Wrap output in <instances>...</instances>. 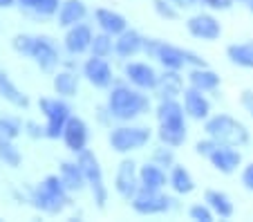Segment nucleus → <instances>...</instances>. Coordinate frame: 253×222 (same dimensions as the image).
<instances>
[{
	"mask_svg": "<svg viewBox=\"0 0 253 222\" xmlns=\"http://www.w3.org/2000/svg\"><path fill=\"white\" fill-rule=\"evenodd\" d=\"M105 106L117 124H130V121H137L139 117L148 115L153 110V99L146 90L130 86L124 79V81L112 83V88L108 90Z\"/></svg>",
	"mask_w": 253,
	"mask_h": 222,
	"instance_id": "nucleus-1",
	"label": "nucleus"
},
{
	"mask_svg": "<svg viewBox=\"0 0 253 222\" xmlns=\"http://www.w3.org/2000/svg\"><path fill=\"white\" fill-rule=\"evenodd\" d=\"M27 202L43 216H61L72 204V193L61 175H45L36 186H27Z\"/></svg>",
	"mask_w": 253,
	"mask_h": 222,
	"instance_id": "nucleus-2",
	"label": "nucleus"
},
{
	"mask_svg": "<svg viewBox=\"0 0 253 222\" xmlns=\"http://www.w3.org/2000/svg\"><path fill=\"white\" fill-rule=\"evenodd\" d=\"M143 54L153 61H157L164 70H179L197 68V65H209L197 52L188 47H179L162 39H146L143 41Z\"/></svg>",
	"mask_w": 253,
	"mask_h": 222,
	"instance_id": "nucleus-3",
	"label": "nucleus"
},
{
	"mask_svg": "<svg viewBox=\"0 0 253 222\" xmlns=\"http://www.w3.org/2000/svg\"><path fill=\"white\" fill-rule=\"evenodd\" d=\"M204 135L213 137L215 141L226 146H247L251 141V131L247 128V124L240 119H235L233 115H226V112H217V115H211L204 121Z\"/></svg>",
	"mask_w": 253,
	"mask_h": 222,
	"instance_id": "nucleus-4",
	"label": "nucleus"
},
{
	"mask_svg": "<svg viewBox=\"0 0 253 222\" xmlns=\"http://www.w3.org/2000/svg\"><path fill=\"white\" fill-rule=\"evenodd\" d=\"M150 141H153V131H150L148 126H139L134 121L112 126L110 133H108V144L119 155H130L134 150H141Z\"/></svg>",
	"mask_w": 253,
	"mask_h": 222,
	"instance_id": "nucleus-5",
	"label": "nucleus"
},
{
	"mask_svg": "<svg viewBox=\"0 0 253 222\" xmlns=\"http://www.w3.org/2000/svg\"><path fill=\"white\" fill-rule=\"evenodd\" d=\"M77 162L83 169V173H85L87 188H90L92 200H94V207L99 209V211H105V207H108V198H110V191H108V186H105L103 166H101L99 157L94 155V150L85 148L77 155Z\"/></svg>",
	"mask_w": 253,
	"mask_h": 222,
	"instance_id": "nucleus-6",
	"label": "nucleus"
},
{
	"mask_svg": "<svg viewBox=\"0 0 253 222\" xmlns=\"http://www.w3.org/2000/svg\"><path fill=\"white\" fill-rule=\"evenodd\" d=\"M39 110L45 117V139H61L63 128H65L67 119L72 112L67 99L63 97H41L39 99Z\"/></svg>",
	"mask_w": 253,
	"mask_h": 222,
	"instance_id": "nucleus-7",
	"label": "nucleus"
},
{
	"mask_svg": "<svg viewBox=\"0 0 253 222\" xmlns=\"http://www.w3.org/2000/svg\"><path fill=\"white\" fill-rule=\"evenodd\" d=\"M29 58H32V61L36 63V68L45 74H54L63 63L58 43L52 39V36H45V34H39L34 39V47H32Z\"/></svg>",
	"mask_w": 253,
	"mask_h": 222,
	"instance_id": "nucleus-8",
	"label": "nucleus"
},
{
	"mask_svg": "<svg viewBox=\"0 0 253 222\" xmlns=\"http://www.w3.org/2000/svg\"><path fill=\"white\" fill-rule=\"evenodd\" d=\"M130 207L137 216H164L175 207V200L166 195L164 191H148L139 188L137 195L130 200Z\"/></svg>",
	"mask_w": 253,
	"mask_h": 222,
	"instance_id": "nucleus-9",
	"label": "nucleus"
},
{
	"mask_svg": "<svg viewBox=\"0 0 253 222\" xmlns=\"http://www.w3.org/2000/svg\"><path fill=\"white\" fill-rule=\"evenodd\" d=\"M112 188H115V193L119 195V198H124L126 202H130V200L137 195L141 184H139V164L132 157H124V160L117 164Z\"/></svg>",
	"mask_w": 253,
	"mask_h": 222,
	"instance_id": "nucleus-10",
	"label": "nucleus"
},
{
	"mask_svg": "<svg viewBox=\"0 0 253 222\" xmlns=\"http://www.w3.org/2000/svg\"><path fill=\"white\" fill-rule=\"evenodd\" d=\"M186 32L197 41L204 43H215L222 36V23L213 11H197L186 20Z\"/></svg>",
	"mask_w": 253,
	"mask_h": 222,
	"instance_id": "nucleus-11",
	"label": "nucleus"
},
{
	"mask_svg": "<svg viewBox=\"0 0 253 222\" xmlns=\"http://www.w3.org/2000/svg\"><path fill=\"white\" fill-rule=\"evenodd\" d=\"M81 74L96 90H110L112 83L117 81L110 61H108V58H101V56H92V54H90V58H85V63H83Z\"/></svg>",
	"mask_w": 253,
	"mask_h": 222,
	"instance_id": "nucleus-12",
	"label": "nucleus"
},
{
	"mask_svg": "<svg viewBox=\"0 0 253 222\" xmlns=\"http://www.w3.org/2000/svg\"><path fill=\"white\" fill-rule=\"evenodd\" d=\"M124 79L130 86L139 88V90L153 92L157 88L159 81V72L155 70L153 63L146 61H126L124 63Z\"/></svg>",
	"mask_w": 253,
	"mask_h": 222,
	"instance_id": "nucleus-13",
	"label": "nucleus"
},
{
	"mask_svg": "<svg viewBox=\"0 0 253 222\" xmlns=\"http://www.w3.org/2000/svg\"><path fill=\"white\" fill-rule=\"evenodd\" d=\"M94 27L90 23H77L72 27L65 29V36H63V49H65L70 56H83V54L90 52L92 39H94Z\"/></svg>",
	"mask_w": 253,
	"mask_h": 222,
	"instance_id": "nucleus-14",
	"label": "nucleus"
},
{
	"mask_svg": "<svg viewBox=\"0 0 253 222\" xmlns=\"http://www.w3.org/2000/svg\"><path fill=\"white\" fill-rule=\"evenodd\" d=\"M61 141L65 144V148L74 155H79L81 150H85L87 141H90V126H87V121L79 115H72L70 119H67L65 128H63Z\"/></svg>",
	"mask_w": 253,
	"mask_h": 222,
	"instance_id": "nucleus-15",
	"label": "nucleus"
},
{
	"mask_svg": "<svg viewBox=\"0 0 253 222\" xmlns=\"http://www.w3.org/2000/svg\"><path fill=\"white\" fill-rule=\"evenodd\" d=\"M182 103H184V110H186L188 119H193V121H206L213 115V103H211V99L206 97V92L197 90V88L188 86L186 90H184Z\"/></svg>",
	"mask_w": 253,
	"mask_h": 222,
	"instance_id": "nucleus-16",
	"label": "nucleus"
},
{
	"mask_svg": "<svg viewBox=\"0 0 253 222\" xmlns=\"http://www.w3.org/2000/svg\"><path fill=\"white\" fill-rule=\"evenodd\" d=\"M186 88L188 81L179 70H164V72H159V81L153 94L157 99H179Z\"/></svg>",
	"mask_w": 253,
	"mask_h": 222,
	"instance_id": "nucleus-17",
	"label": "nucleus"
},
{
	"mask_svg": "<svg viewBox=\"0 0 253 222\" xmlns=\"http://www.w3.org/2000/svg\"><path fill=\"white\" fill-rule=\"evenodd\" d=\"M211 166L222 175H233L235 171L242 166V153L238 150V146H226L220 144L217 148L211 153L209 157Z\"/></svg>",
	"mask_w": 253,
	"mask_h": 222,
	"instance_id": "nucleus-18",
	"label": "nucleus"
},
{
	"mask_svg": "<svg viewBox=\"0 0 253 222\" xmlns=\"http://www.w3.org/2000/svg\"><path fill=\"white\" fill-rule=\"evenodd\" d=\"M81 77L79 70H70V68H58L52 74V90L56 97L63 99H72L79 94V88H81Z\"/></svg>",
	"mask_w": 253,
	"mask_h": 222,
	"instance_id": "nucleus-19",
	"label": "nucleus"
},
{
	"mask_svg": "<svg viewBox=\"0 0 253 222\" xmlns=\"http://www.w3.org/2000/svg\"><path fill=\"white\" fill-rule=\"evenodd\" d=\"M143 41H146V36H141V32L128 27L119 36H115V56L121 61H130L143 52Z\"/></svg>",
	"mask_w": 253,
	"mask_h": 222,
	"instance_id": "nucleus-20",
	"label": "nucleus"
},
{
	"mask_svg": "<svg viewBox=\"0 0 253 222\" xmlns=\"http://www.w3.org/2000/svg\"><path fill=\"white\" fill-rule=\"evenodd\" d=\"M155 117H157V124L164 126H186L188 119L179 99H159V103L155 106Z\"/></svg>",
	"mask_w": 253,
	"mask_h": 222,
	"instance_id": "nucleus-21",
	"label": "nucleus"
},
{
	"mask_svg": "<svg viewBox=\"0 0 253 222\" xmlns=\"http://www.w3.org/2000/svg\"><path fill=\"white\" fill-rule=\"evenodd\" d=\"M94 25L99 27V32H105V34L110 36H119L121 32H126V29L130 27L128 25V18H126L124 14H119V11L110 9V7H99V9H94Z\"/></svg>",
	"mask_w": 253,
	"mask_h": 222,
	"instance_id": "nucleus-22",
	"label": "nucleus"
},
{
	"mask_svg": "<svg viewBox=\"0 0 253 222\" xmlns=\"http://www.w3.org/2000/svg\"><path fill=\"white\" fill-rule=\"evenodd\" d=\"M186 81L191 88H197V90L206 92H217L222 86V77L215 70H211L209 65H197V68H188V74H186Z\"/></svg>",
	"mask_w": 253,
	"mask_h": 222,
	"instance_id": "nucleus-23",
	"label": "nucleus"
},
{
	"mask_svg": "<svg viewBox=\"0 0 253 222\" xmlns=\"http://www.w3.org/2000/svg\"><path fill=\"white\" fill-rule=\"evenodd\" d=\"M139 184L148 191H164L168 186V171L164 166L155 164L153 160L139 166Z\"/></svg>",
	"mask_w": 253,
	"mask_h": 222,
	"instance_id": "nucleus-24",
	"label": "nucleus"
},
{
	"mask_svg": "<svg viewBox=\"0 0 253 222\" xmlns=\"http://www.w3.org/2000/svg\"><path fill=\"white\" fill-rule=\"evenodd\" d=\"M58 175H61L63 184L67 186V191H70L72 195H74V193H81L83 188H87L85 173H83V169L79 166L77 160L61 162V166H58Z\"/></svg>",
	"mask_w": 253,
	"mask_h": 222,
	"instance_id": "nucleus-25",
	"label": "nucleus"
},
{
	"mask_svg": "<svg viewBox=\"0 0 253 222\" xmlns=\"http://www.w3.org/2000/svg\"><path fill=\"white\" fill-rule=\"evenodd\" d=\"M87 14H90V9H87V5L83 0H63L61 9L56 14V23H58V27L67 29L72 25L83 23L87 18Z\"/></svg>",
	"mask_w": 253,
	"mask_h": 222,
	"instance_id": "nucleus-26",
	"label": "nucleus"
},
{
	"mask_svg": "<svg viewBox=\"0 0 253 222\" xmlns=\"http://www.w3.org/2000/svg\"><path fill=\"white\" fill-rule=\"evenodd\" d=\"M204 202L211 207L215 218H220V220H229L235 213V204H233V200H231V195L220 191V188H206Z\"/></svg>",
	"mask_w": 253,
	"mask_h": 222,
	"instance_id": "nucleus-27",
	"label": "nucleus"
},
{
	"mask_svg": "<svg viewBox=\"0 0 253 222\" xmlns=\"http://www.w3.org/2000/svg\"><path fill=\"white\" fill-rule=\"evenodd\" d=\"M168 186L175 195H191L195 191V178L184 164H175L168 171Z\"/></svg>",
	"mask_w": 253,
	"mask_h": 222,
	"instance_id": "nucleus-28",
	"label": "nucleus"
},
{
	"mask_svg": "<svg viewBox=\"0 0 253 222\" xmlns=\"http://www.w3.org/2000/svg\"><path fill=\"white\" fill-rule=\"evenodd\" d=\"M0 97L5 99L9 106L18 108V110H27L29 108V97L9 79L5 70H0Z\"/></svg>",
	"mask_w": 253,
	"mask_h": 222,
	"instance_id": "nucleus-29",
	"label": "nucleus"
},
{
	"mask_svg": "<svg viewBox=\"0 0 253 222\" xmlns=\"http://www.w3.org/2000/svg\"><path fill=\"white\" fill-rule=\"evenodd\" d=\"M226 58L233 63L235 68L253 70V39L240 41V43H231L226 47Z\"/></svg>",
	"mask_w": 253,
	"mask_h": 222,
	"instance_id": "nucleus-30",
	"label": "nucleus"
},
{
	"mask_svg": "<svg viewBox=\"0 0 253 222\" xmlns=\"http://www.w3.org/2000/svg\"><path fill=\"white\" fill-rule=\"evenodd\" d=\"M157 139L170 148H182L188 139V126H164L157 124Z\"/></svg>",
	"mask_w": 253,
	"mask_h": 222,
	"instance_id": "nucleus-31",
	"label": "nucleus"
},
{
	"mask_svg": "<svg viewBox=\"0 0 253 222\" xmlns=\"http://www.w3.org/2000/svg\"><path fill=\"white\" fill-rule=\"evenodd\" d=\"M90 54L101 58H110L115 54V36L105 34V32H96L90 45Z\"/></svg>",
	"mask_w": 253,
	"mask_h": 222,
	"instance_id": "nucleus-32",
	"label": "nucleus"
},
{
	"mask_svg": "<svg viewBox=\"0 0 253 222\" xmlns=\"http://www.w3.org/2000/svg\"><path fill=\"white\" fill-rule=\"evenodd\" d=\"M0 162L7 169H18L23 164V153L14 144V139H0Z\"/></svg>",
	"mask_w": 253,
	"mask_h": 222,
	"instance_id": "nucleus-33",
	"label": "nucleus"
},
{
	"mask_svg": "<svg viewBox=\"0 0 253 222\" xmlns=\"http://www.w3.org/2000/svg\"><path fill=\"white\" fill-rule=\"evenodd\" d=\"M23 135V121L16 117H0V139H18Z\"/></svg>",
	"mask_w": 253,
	"mask_h": 222,
	"instance_id": "nucleus-34",
	"label": "nucleus"
},
{
	"mask_svg": "<svg viewBox=\"0 0 253 222\" xmlns=\"http://www.w3.org/2000/svg\"><path fill=\"white\" fill-rule=\"evenodd\" d=\"M150 160H153L155 164L164 166L166 171H170L172 166L177 164V162H175V148H170V146H166V144H159L157 148H153Z\"/></svg>",
	"mask_w": 253,
	"mask_h": 222,
	"instance_id": "nucleus-35",
	"label": "nucleus"
},
{
	"mask_svg": "<svg viewBox=\"0 0 253 222\" xmlns=\"http://www.w3.org/2000/svg\"><path fill=\"white\" fill-rule=\"evenodd\" d=\"M153 11L166 23L179 20V14H182V9H177L170 0H153Z\"/></svg>",
	"mask_w": 253,
	"mask_h": 222,
	"instance_id": "nucleus-36",
	"label": "nucleus"
},
{
	"mask_svg": "<svg viewBox=\"0 0 253 222\" xmlns=\"http://www.w3.org/2000/svg\"><path fill=\"white\" fill-rule=\"evenodd\" d=\"M61 5H63V0H41L32 16L34 18H56Z\"/></svg>",
	"mask_w": 253,
	"mask_h": 222,
	"instance_id": "nucleus-37",
	"label": "nucleus"
},
{
	"mask_svg": "<svg viewBox=\"0 0 253 222\" xmlns=\"http://www.w3.org/2000/svg\"><path fill=\"white\" fill-rule=\"evenodd\" d=\"M188 218L195 222H213L215 220V213L211 211V207L206 202H195L188 207Z\"/></svg>",
	"mask_w": 253,
	"mask_h": 222,
	"instance_id": "nucleus-38",
	"label": "nucleus"
},
{
	"mask_svg": "<svg viewBox=\"0 0 253 222\" xmlns=\"http://www.w3.org/2000/svg\"><path fill=\"white\" fill-rule=\"evenodd\" d=\"M34 39H36V36H32V34H16L14 39H11V49H14L16 54H20V56L29 58L32 47H34Z\"/></svg>",
	"mask_w": 253,
	"mask_h": 222,
	"instance_id": "nucleus-39",
	"label": "nucleus"
},
{
	"mask_svg": "<svg viewBox=\"0 0 253 222\" xmlns=\"http://www.w3.org/2000/svg\"><path fill=\"white\" fill-rule=\"evenodd\" d=\"M23 135L25 137H29V139H43L45 137V124L41 126L39 121H34V119H27V121H23Z\"/></svg>",
	"mask_w": 253,
	"mask_h": 222,
	"instance_id": "nucleus-40",
	"label": "nucleus"
},
{
	"mask_svg": "<svg viewBox=\"0 0 253 222\" xmlns=\"http://www.w3.org/2000/svg\"><path fill=\"white\" fill-rule=\"evenodd\" d=\"M217 146H220V141H215L213 137H209V135H206L204 139H200V141H197V144H195V153L200 155V157H206V160H209V157H211V153H213V150L217 148Z\"/></svg>",
	"mask_w": 253,
	"mask_h": 222,
	"instance_id": "nucleus-41",
	"label": "nucleus"
},
{
	"mask_svg": "<svg viewBox=\"0 0 253 222\" xmlns=\"http://www.w3.org/2000/svg\"><path fill=\"white\" fill-rule=\"evenodd\" d=\"M200 5L211 11H229L235 5V0H200Z\"/></svg>",
	"mask_w": 253,
	"mask_h": 222,
	"instance_id": "nucleus-42",
	"label": "nucleus"
},
{
	"mask_svg": "<svg viewBox=\"0 0 253 222\" xmlns=\"http://www.w3.org/2000/svg\"><path fill=\"white\" fill-rule=\"evenodd\" d=\"M240 182L247 191L253 193V162H249L247 166H242V173H240Z\"/></svg>",
	"mask_w": 253,
	"mask_h": 222,
	"instance_id": "nucleus-43",
	"label": "nucleus"
},
{
	"mask_svg": "<svg viewBox=\"0 0 253 222\" xmlns=\"http://www.w3.org/2000/svg\"><path fill=\"white\" fill-rule=\"evenodd\" d=\"M96 119H99V124L101 126H110L112 128V115H110V110H108V106H103V108H99V110H96Z\"/></svg>",
	"mask_w": 253,
	"mask_h": 222,
	"instance_id": "nucleus-44",
	"label": "nucleus"
},
{
	"mask_svg": "<svg viewBox=\"0 0 253 222\" xmlns=\"http://www.w3.org/2000/svg\"><path fill=\"white\" fill-rule=\"evenodd\" d=\"M240 103H242V108L251 110V108H253V88L242 90V94H240Z\"/></svg>",
	"mask_w": 253,
	"mask_h": 222,
	"instance_id": "nucleus-45",
	"label": "nucleus"
},
{
	"mask_svg": "<svg viewBox=\"0 0 253 222\" xmlns=\"http://www.w3.org/2000/svg\"><path fill=\"white\" fill-rule=\"evenodd\" d=\"M177 9H195L200 5V0H170Z\"/></svg>",
	"mask_w": 253,
	"mask_h": 222,
	"instance_id": "nucleus-46",
	"label": "nucleus"
},
{
	"mask_svg": "<svg viewBox=\"0 0 253 222\" xmlns=\"http://www.w3.org/2000/svg\"><path fill=\"white\" fill-rule=\"evenodd\" d=\"M41 0H18V7L25 11V14H29L32 16L34 14V9H36V5H39Z\"/></svg>",
	"mask_w": 253,
	"mask_h": 222,
	"instance_id": "nucleus-47",
	"label": "nucleus"
},
{
	"mask_svg": "<svg viewBox=\"0 0 253 222\" xmlns=\"http://www.w3.org/2000/svg\"><path fill=\"white\" fill-rule=\"evenodd\" d=\"M14 5H18V0H0V9H9Z\"/></svg>",
	"mask_w": 253,
	"mask_h": 222,
	"instance_id": "nucleus-48",
	"label": "nucleus"
},
{
	"mask_svg": "<svg viewBox=\"0 0 253 222\" xmlns=\"http://www.w3.org/2000/svg\"><path fill=\"white\" fill-rule=\"evenodd\" d=\"M235 2H240V5H244L249 11L253 14V0H235Z\"/></svg>",
	"mask_w": 253,
	"mask_h": 222,
	"instance_id": "nucleus-49",
	"label": "nucleus"
},
{
	"mask_svg": "<svg viewBox=\"0 0 253 222\" xmlns=\"http://www.w3.org/2000/svg\"><path fill=\"white\" fill-rule=\"evenodd\" d=\"M249 115H251V117H253V108H251V110H249Z\"/></svg>",
	"mask_w": 253,
	"mask_h": 222,
	"instance_id": "nucleus-50",
	"label": "nucleus"
}]
</instances>
